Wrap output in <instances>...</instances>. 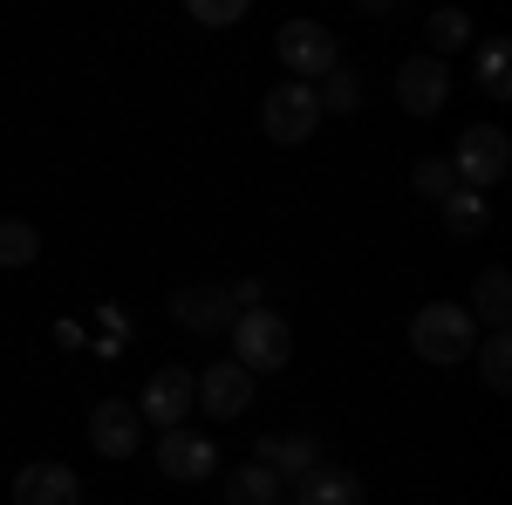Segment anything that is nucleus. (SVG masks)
<instances>
[{"mask_svg":"<svg viewBox=\"0 0 512 505\" xmlns=\"http://www.w3.org/2000/svg\"><path fill=\"white\" fill-rule=\"evenodd\" d=\"M226 335H233V362L246 369V376H260V369H287V355H294V328H287L274 308H246Z\"/></svg>","mask_w":512,"mask_h":505,"instance_id":"2","label":"nucleus"},{"mask_svg":"<svg viewBox=\"0 0 512 505\" xmlns=\"http://www.w3.org/2000/svg\"><path fill=\"white\" fill-rule=\"evenodd\" d=\"M410 349L424 355V362H437V369H451V362H465L478 349V321L465 308H451V301H431L410 321Z\"/></svg>","mask_w":512,"mask_h":505,"instance_id":"1","label":"nucleus"},{"mask_svg":"<svg viewBox=\"0 0 512 505\" xmlns=\"http://www.w3.org/2000/svg\"><path fill=\"white\" fill-rule=\"evenodd\" d=\"M274 48H280V62L294 69V82H308L315 89L328 69H342V55H335V35L321 28V21H287L274 35Z\"/></svg>","mask_w":512,"mask_h":505,"instance_id":"4","label":"nucleus"},{"mask_svg":"<svg viewBox=\"0 0 512 505\" xmlns=\"http://www.w3.org/2000/svg\"><path fill=\"white\" fill-rule=\"evenodd\" d=\"M444 96H451V69H444V62L410 55V62L396 69V103H403L410 117H437V110H444Z\"/></svg>","mask_w":512,"mask_h":505,"instance_id":"7","label":"nucleus"},{"mask_svg":"<svg viewBox=\"0 0 512 505\" xmlns=\"http://www.w3.org/2000/svg\"><path fill=\"white\" fill-rule=\"evenodd\" d=\"M410 185H417V198H444L458 192V171H451V157H417V171H410Z\"/></svg>","mask_w":512,"mask_h":505,"instance_id":"23","label":"nucleus"},{"mask_svg":"<svg viewBox=\"0 0 512 505\" xmlns=\"http://www.w3.org/2000/svg\"><path fill=\"white\" fill-rule=\"evenodd\" d=\"M444 226H451L458 239L485 233V226H492V212H485V192H465V185H458V192L444 198Z\"/></svg>","mask_w":512,"mask_h":505,"instance_id":"19","label":"nucleus"},{"mask_svg":"<svg viewBox=\"0 0 512 505\" xmlns=\"http://www.w3.org/2000/svg\"><path fill=\"white\" fill-rule=\"evenodd\" d=\"M198 403H205V410L226 424V417H239V410L253 403V376H246L239 362H212V369L198 376Z\"/></svg>","mask_w":512,"mask_h":505,"instance_id":"12","label":"nucleus"},{"mask_svg":"<svg viewBox=\"0 0 512 505\" xmlns=\"http://www.w3.org/2000/svg\"><path fill=\"white\" fill-rule=\"evenodd\" d=\"M512 164V144L499 123H472L465 137H458V157H451V171H458V185L465 192H485V185H499Z\"/></svg>","mask_w":512,"mask_h":505,"instance_id":"3","label":"nucleus"},{"mask_svg":"<svg viewBox=\"0 0 512 505\" xmlns=\"http://www.w3.org/2000/svg\"><path fill=\"white\" fill-rule=\"evenodd\" d=\"M14 505H82V478L69 465H21L14 471Z\"/></svg>","mask_w":512,"mask_h":505,"instance_id":"11","label":"nucleus"},{"mask_svg":"<svg viewBox=\"0 0 512 505\" xmlns=\"http://www.w3.org/2000/svg\"><path fill=\"white\" fill-rule=\"evenodd\" d=\"M89 444H96L103 458H130V451L144 444V424H137V410H130L123 396H103V403L89 410Z\"/></svg>","mask_w":512,"mask_h":505,"instance_id":"10","label":"nucleus"},{"mask_svg":"<svg viewBox=\"0 0 512 505\" xmlns=\"http://www.w3.org/2000/svg\"><path fill=\"white\" fill-rule=\"evenodd\" d=\"M171 314H178V328H192V335H226L239 321L226 287H178V294H171Z\"/></svg>","mask_w":512,"mask_h":505,"instance_id":"9","label":"nucleus"},{"mask_svg":"<svg viewBox=\"0 0 512 505\" xmlns=\"http://www.w3.org/2000/svg\"><path fill=\"white\" fill-rule=\"evenodd\" d=\"M55 342L62 349H82V321H55Z\"/></svg>","mask_w":512,"mask_h":505,"instance_id":"25","label":"nucleus"},{"mask_svg":"<svg viewBox=\"0 0 512 505\" xmlns=\"http://www.w3.org/2000/svg\"><path fill=\"white\" fill-rule=\"evenodd\" d=\"M478 321V328H506L512 321V280H506V267H492L485 280H478V294H472V308H465Z\"/></svg>","mask_w":512,"mask_h":505,"instance_id":"15","label":"nucleus"},{"mask_svg":"<svg viewBox=\"0 0 512 505\" xmlns=\"http://www.w3.org/2000/svg\"><path fill=\"white\" fill-rule=\"evenodd\" d=\"M260 123H267V137L274 144H308L321 123V103L308 82H280V89H267V103H260Z\"/></svg>","mask_w":512,"mask_h":505,"instance_id":"5","label":"nucleus"},{"mask_svg":"<svg viewBox=\"0 0 512 505\" xmlns=\"http://www.w3.org/2000/svg\"><path fill=\"white\" fill-rule=\"evenodd\" d=\"M424 41H431V62L458 55V48H472V14H458V7H437L431 21H424Z\"/></svg>","mask_w":512,"mask_h":505,"instance_id":"16","label":"nucleus"},{"mask_svg":"<svg viewBox=\"0 0 512 505\" xmlns=\"http://www.w3.org/2000/svg\"><path fill=\"white\" fill-rule=\"evenodd\" d=\"M246 14V0H192V21L198 28H233Z\"/></svg>","mask_w":512,"mask_h":505,"instance_id":"24","label":"nucleus"},{"mask_svg":"<svg viewBox=\"0 0 512 505\" xmlns=\"http://www.w3.org/2000/svg\"><path fill=\"white\" fill-rule=\"evenodd\" d=\"M478 376H485L492 396H506V389H512V335H506V328H492V335L478 342Z\"/></svg>","mask_w":512,"mask_h":505,"instance_id":"17","label":"nucleus"},{"mask_svg":"<svg viewBox=\"0 0 512 505\" xmlns=\"http://www.w3.org/2000/svg\"><path fill=\"white\" fill-rule=\"evenodd\" d=\"M158 471L178 478V485H198V478L219 471V444H212V437H192V430H164L158 437Z\"/></svg>","mask_w":512,"mask_h":505,"instance_id":"8","label":"nucleus"},{"mask_svg":"<svg viewBox=\"0 0 512 505\" xmlns=\"http://www.w3.org/2000/svg\"><path fill=\"white\" fill-rule=\"evenodd\" d=\"M280 492H287V485H280L267 465H239L233 478H226V499H233V505H274Z\"/></svg>","mask_w":512,"mask_h":505,"instance_id":"18","label":"nucleus"},{"mask_svg":"<svg viewBox=\"0 0 512 505\" xmlns=\"http://www.w3.org/2000/svg\"><path fill=\"white\" fill-rule=\"evenodd\" d=\"M294 505H362V478L355 471H308L301 485H294Z\"/></svg>","mask_w":512,"mask_h":505,"instance_id":"14","label":"nucleus"},{"mask_svg":"<svg viewBox=\"0 0 512 505\" xmlns=\"http://www.w3.org/2000/svg\"><path fill=\"white\" fill-rule=\"evenodd\" d=\"M315 458H321L315 437H260V465L274 471L280 485H301V478L315 471Z\"/></svg>","mask_w":512,"mask_h":505,"instance_id":"13","label":"nucleus"},{"mask_svg":"<svg viewBox=\"0 0 512 505\" xmlns=\"http://www.w3.org/2000/svg\"><path fill=\"white\" fill-rule=\"evenodd\" d=\"M315 103H321V117H355V103H362V82L349 76V69H328L315 89Z\"/></svg>","mask_w":512,"mask_h":505,"instance_id":"20","label":"nucleus"},{"mask_svg":"<svg viewBox=\"0 0 512 505\" xmlns=\"http://www.w3.org/2000/svg\"><path fill=\"white\" fill-rule=\"evenodd\" d=\"M41 253V233L28 219H0V267H35Z\"/></svg>","mask_w":512,"mask_h":505,"instance_id":"21","label":"nucleus"},{"mask_svg":"<svg viewBox=\"0 0 512 505\" xmlns=\"http://www.w3.org/2000/svg\"><path fill=\"white\" fill-rule=\"evenodd\" d=\"M192 403H198V376H192V369H158V376L144 383V403H130V410H137V424L185 430Z\"/></svg>","mask_w":512,"mask_h":505,"instance_id":"6","label":"nucleus"},{"mask_svg":"<svg viewBox=\"0 0 512 505\" xmlns=\"http://www.w3.org/2000/svg\"><path fill=\"white\" fill-rule=\"evenodd\" d=\"M506 55H512V48H506L499 35L478 48V89H485L492 103H506V96H512V82H506Z\"/></svg>","mask_w":512,"mask_h":505,"instance_id":"22","label":"nucleus"}]
</instances>
